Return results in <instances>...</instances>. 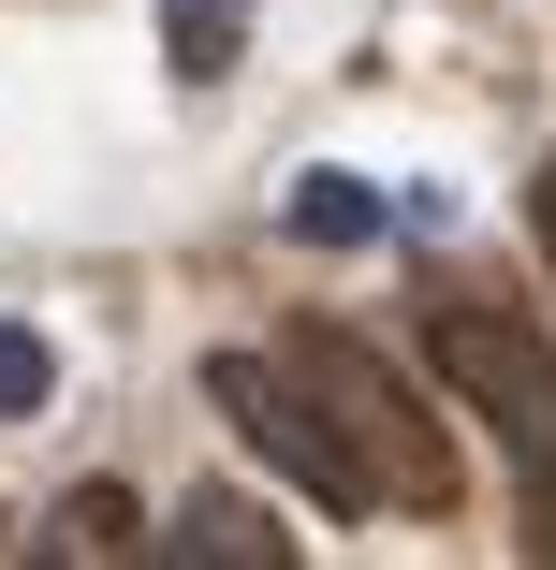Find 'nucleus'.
Instances as JSON below:
<instances>
[{
  "mask_svg": "<svg viewBox=\"0 0 556 570\" xmlns=\"http://www.w3.org/2000/svg\"><path fill=\"white\" fill-rule=\"evenodd\" d=\"M162 59L191 73V88H220L250 59V0H162Z\"/></svg>",
  "mask_w": 556,
  "mask_h": 570,
  "instance_id": "nucleus-5",
  "label": "nucleus"
},
{
  "mask_svg": "<svg viewBox=\"0 0 556 570\" xmlns=\"http://www.w3.org/2000/svg\"><path fill=\"white\" fill-rule=\"evenodd\" d=\"M542 264H556V161H542Z\"/></svg>",
  "mask_w": 556,
  "mask_h": 570,
  "instance_id": "nucleus-10",
  "label": "nucleus"
},
{
  "mask_svg": "<svg viewBox=\"0 0 556 570\" xmlns=\"http://www.w3.org/2000/svg\"><path fill=\"white\" fill-rule=\"evenodd\" d=\"M45 395H59V352H45L30 322H0V424H30Z\"/></svg>",
  "mask_w": 556,
  "mask_h": 570,
  "instance_id": "nucleus-8",
  "label": "nucleus"
},
{
  "mask_svg": "<svg viewBox=\"0 0 556 570\" xmlns=\"http://www.w3.org/2000/svg\"><path fill=\"white\" fill-rule=\"evenodd\" d=\"M162 556H220V570H293V541L250 512V498H176V527H147Z\"/></svg>",
  "mask_w": 556,
  "mask_h": 570,
  "instance_id": "nucleus-4",
  "label": "nucleus"
},
{
  "mask_svg": "<svg viewBox=\"0 0 556 570\" xmlns=\"http://www.w3.org/2000/svg\"><path fill=\"white\" fill-rule=\"evenodd\" d=\"M45 541H59V556H133V541H147V527H133V498H118V483H74V498H59V527H45Z\"/></svg>",
  "mask_w": 556,
  "mask_h": 570,
  "instance_id": "nucleus-7",
  "label": "nucleus"
},
{
  "mask_svg": "<svg viewBox=\"0 0 556 570\" xmlns=\"http://www.w3.org/2000/svg\"><path fill=\"white\" fill-rule=\"evenodd\" d=\"M279 219H293L308 249H367V235H381V190H367V176H293Z\"/></svg>",
  "mask_w": 556,
  "mask_h": 570,
  "instance_id": "nucleus-6",
  "label": "nucleus"
},
{
  "mask_svg": "<svg viewBox=\"0 0 556 570\" xmlns=\"http://www.w3.org/2000/svg\"><path fill=\"white\" fill-rule=\"evenodd\" d=\"M527 556L556 570V453H542V469H527Z\"/></svg>",
  "mask_w": 556,
  "mask_h": 570,
  "instance_id": "nucleus-9",
  "label": "nucleus"
},
{
  "mask_svg": "<svg viewBox=\"0 0 556 570\" xmlns=\"http://www.w3.org/2000/svg\"><path fill=\"white\" fill-rule=\"evenodd\" d=\"M205 410L235 424V439L264 453V469H279L293 498H322V512H367V483H352V453L322 439V410L293 395V366H264V352H220V366H205Z\"/></svg>",
  "mask_w": 556,
  "mask_h": 570,
  "instance_id": "nucleus-2",
  "label": "nucleus"
},
{
  "mask_svg": "<svg viewBox=\"0 0 556 570\" xmlns=\"http://www.w3.org/2000/svg\"><path fill=\"white\" fill-rule=\"evenodd\" d=\"M279 366H293V395L322 410V439L352 453L367 512H455V498H469V469H455V439H439V410L367 352V336H322V322H308Z\"/></svg>",
  "mask_w": 556,
  "mask_h": 570,
  "instance_id": "nucleus-1",
  "label": "nucleus"
},
{
  "mask_svg": "<svg viewBox=\"0 0 556 570\" xmlns=\"http://www.w3.org/2000/svg\"><path fill=\"white\" fill-rule=\"evenodd\" d=\"M439 381H455L498 439H527V453H556V352L527 322H498V307H455L439 322Z\"/></svg>",
  "mask_w": 556,
  "mask_h": 570,
  "instance_id": "nucleus-3",
  "label": "nucleus"
}]
</instances>
